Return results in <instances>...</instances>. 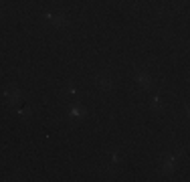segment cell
I'll use <instances>...</instances> for the list:
<instances>
[{
	"label": "cell",
	"mask_w": 190,
	"mask_h": 182,
	"mask_svg": "<svg viewBox=\"0 0 190 182\" xmlns=\"http://www.w3.org/2000/svg\"><path fill=\"white\" fill-rule=\"evenodd\" d=\"M138 83L142 87H150V77L148 75H138Z\"/></svg>",
	"instance_id": "cell-1"
},
{
	"label": "cell",
	"mask_w": 190,
	"mask_h": 182,
	"mask_svg": "<svg viewBox=\"0 0 190 182\" xmlns=\"http://www.w3.org/2000/svg\"><path fill=\"white\" fill-rule=\"evenodd\" d=\"M6 97H8L12 103H16V101H18V91H6Z\"/></svg>",
	"instance_id": "cell-2"
},
{
	"label": "cell",
	"mask_w": 190,
	"mask_h": 182,
	"mask_svg": "<svg viewBox=\"0 0 190 182\" xmlns=\"http://www.w3.org/2000/svg\"><path fill=\"white\" fill-rule=\"evenodd\" d=\"M71 115H75V117H83V115H85V109H79V107H73V111H71Z\"/></svg>",
	"instance_id": "cell-3"
},
{
	"label": "cell",
	"mask_w": 190,
	"mask_h": 182,
	"mask_svg": "<svg viewBox=\"0 0 190 182\" xmlns=\"http://www.w3.org/2000/svg\"><path fill=\"white\" fill-rule=\"evenodd\" d=\"M99 85L107 89V87H109V79H99Z\"/></svg>",
	"instance_id": "cell-4"
}]
</instances>
